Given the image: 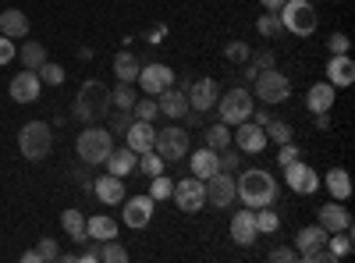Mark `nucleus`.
Segmentation results:
<instances>
[{"mask_svg": "<svg viewBox=\"0 0 355 263\" xmlns=\"http://www.w3.org/2000/svg\"><path fill=\"white\" fill-rule=\"evenodd\" d=\"M132 121H135L132 110H114V114H110V135H125Z\"/></svg>", "mask_w": 355, "mask_h": 263, "instance_id": "43", "label": "nucleus"}, {"mask_svg": "<svg viewBox=\"0 0 355 263\" xmlns=\"http://www.w3.org/2000/svg\"><path fill=\"white\" fill-rule=\"evenodd\" d=\"M153 139H157V128L153 121H132L128 132H125V146L139 157V153H150L153 150Z\"/></svg>", "mask_w": 355, "mask_h": 263, "instance_id": "17", "label": "nucleus"}, {"mask_svg": "<svg viewBox=\"0 0 355 263\" xmlns=\"http://www.w3.org/2000/svg\"><path fill=\"white\" fill-rule=\"evenodd\" d=\"M206 146H210V150H224V146H231V128L227 125H210L206 128Z\"/></svg>", "mask_w": 355, "mask_h": 263, "instance_id": "40", "label": "nucleus"}, {"mask_svg": "<svg viewBox=\"0 0 355 263\" xmlns=\"http://www.w3.org/2000/svg\"><path fill=\"white\" fill-rule=\"evenodd\" d=\"M234 196H239L249 210L274 207V203H277V182H274L270 171L252 167V171H242L239 178H234Z\"/></svg>", "mask_w": 355, "mask_h": 263, "instance_id": "1", "label": "nucleus"}, {"mask_svg": "<svg viewBox=\"0 0 355 263\" xmlns=\"http://www.w3.org/2000/svg\"><path fill=\"white\" fill-rule=\"evenodd\" d=\"M217 164H220V171H231V174H234V171L242 167V157H239V153H231L227 146H224V150H217Z\"/></svg>", "mask_w": 355, "mask_h": 263, "instance_id": "45", "label": "nucleus"}, {"mask_svg": "<svg viewBox=\"0 0 355 263\" xmlns=\"http://www.w3.org/2000/svg\"><path fill=\"white\" fill-rule=\"evenodd\" d=\"M139 167H142V174H146V178H153V174H160L164 171V157L160 153H139Z\"/></svg>", "mask_w": 355, "mask_h": 263, "instance_id": "42", "label": "nucleus"}, {"mask_svg": "<svg viewBox=\"0 0 355 263\" xmlns=\"http://www.w3.org/2000/svg\"><path fill=\"white\" fill-rule=\"evenodd\" d=\"M316 224H320V228H327V231H345V228H352V214L341 207L338 199H331L327 207H320V210H316Z\"/></svg>", "mask_w": 355, "mask_h": 263, "instance_id": "19", "label": "nucleus"}, {"mask_svg": "<svg viewBox=\"0 0 355 263\" xmlns=\"http://www.w3.org/2000/svg\"><path fill=\"white\" fill-rule=\"evenodd\" d=\"M281 15V25L288 28L291 36H313L316 33V8L309 4V0H284V8L277 11Z\"/></svg>", "mask_w": 355, "mask_h": 263, "instance_id": "6", "label": "nucleus"}, {"mask_svg": "<svg viewBox=\"0 0 355 263\" xmlns=\"http://www.w3.org/2000/svg\"><path fill=\"white\" fill-rule=\"evenodd\" d=\"M135 82L142 85L146 96H160L167 85H174V71L167 65H160V61H150L146 68H139V78Z\"/></svg>", "mask_w": 355, "mask_h": 263, "instance_id": "13", "label": "nucleus"}, {"mask_svg": "<svg viewBox=\"0 0 355 263\" xmlns=\"http://www.w3.org/2000/svg\"><path fill=\"white\" fill-rule=\"evenodd\" d=\"M15 53H18L15 40H8V36H0V65H11V61H15Z\"/></svg>", "mask_w": 355, "mask_h": 263, "instance_id": "50", "label": "nucleus"}, {"mask_svg": "<svg viewBox=\"0 0 355 263\" xmlns=\"http://www.w3.org/2000/svg\"><path fill=\"white\" fill-rule=\"evenodd\" d=\"M284 182H288V189H291V192H299V196H313V192L320 189V174H316L306 160H295V164H288V167H284Z\"/></svg>", "mask_w": 355, "mask_h": 263, "instance_id": "14", "label": "nucleus"}, {"mask_svg": "<svg viewBox=\"0 0 355 263\" xmlns=\"http://www.w3.org/2000/svg\"><path fill=\"white\" fill-rule=\"evenodd\" d=\"M217 107H220V121L224 125H242V121H249V114H252V93L249 90H227L220 100H217Z\"/></svg>", "mask_w": 355, "mask_h": 263, "instance_id": "9", "label": "nucleus"}, {"mask_svg": "<svg viewBox=\"0 0 355 263\" xmlns=\"http://www.w3.org/2000/svg\"><path fill=\"white\" fill-rule=\"evenodd\" d=\"M40 90H43L40 75L28 71V68L11 78V100H15V103H36V100H40Z\"/></svg>", "mask_w": 355, "mask_h": 263, "instance_id": "16", "label": "nucleus"}, {"mask_svg": "<svg viewBox=\"0 0 355 263\" xmlns=\"http://www.w3.org/2000/svg\"><path fill=\"white\" fill-rule=\"evenodd\" d=\"M0 36L25 40V36H28V18H25V11H18V8L0 11Z\"/></svg>", "mask_w": 355, "mask_h": 263, "instance_id": "24", "label": "nucleus"}, {"mask_svg": "<svg viewBox=\"0 0 355 263\" xmlns=\"http://www.w3.org/2000/svg\"><path fill=\"white\" fill-rule=\"evenodd\" d=\"M270 263H295L299 260V249H291V246H277V249H270V256H266Z\"/></svg>", "mask_w": 355, "mask_h": 263, "instance_id": "47", "label": "nucleus"}, {"mask_svg": "<svg viewBox=\"0 0 355 263\" xmlns=\"http://www.w3.org/2000/svg\"><path fill=\"white\" fill-rule=\"evenodd\" d=\"M320 185H327V192H331L338 203H345V199L352 196V178H348L345 167H331V171L320 178Z\"/></svg>", "mask_w": 355, "mask_h": 263, "instance_id": "25", "label": "nucleus"}, {"mask_svg": "<svg viewBox=\"0 0 355 263\" xmlns=\"http://www.w3.org/2000/svg\"><path fill=\"white\" fill-rule=\"evenodd\" d=\"M189 132L185 128H178V125H167L164 132H157L153 139V153L164 157V164H178V160H185L189 157Z\"/></svg>", "mask_w": 355, "mask_h": 263, "instance_id": "8", "label": "nucleus"}, {"mask_svg": "<svg viewBox=\"0 0 355 263\" xmlns=\"http://www.w3.org/2000/svg\"><path fill=\"white\" fill-rule=\"evenodd\" d=\"M252 96H259L263 103H284L291 100V78L281 75L277 68H263L252 78Z\"/></svg>", "mask_w": 355, "mask_h": 263, "instance_id": "7", "label": "nucleus"}, {"mask_svg": "<svg viewBox=\"0 0 355 263\" xmlns=\"http://www.w3.org/2000/svg\"><path fill=\"white\" fill-rule=\"evenodd\" d=\"M245 65H252L256 71L274 68V53H270V50H256V53H249V61H245Z\"/></svg>", "mask_w": 355, "mask_h": 263, "instance_id": "48", "label": "nucleus"}, {"mask_svg": "<svg viewBox=\"0 0 355 263\" xmlns=\"http://www.w3.org/2000/svg\"><path fill=\"white\" fill-rule=\"evenodd\" d=\"M157 103H160V114H167V118H185L189 114V96H185L182 85H167L157 96Z\"/></svg>", "mask_w": 355, "mask_h": 263, "instance_id": "21", "label": "nucleus"}, {"mask_svg": "<svg viewBox=\"0 0 355 263\" xmlns=\"http://www.w3.org/2000/svg\"><path fill=\"white\" fill-rule=\"evenodd\" d=\"M231 239L239 242V246H252L256 239H259V231H256V217H252V210L245 207V210H239L231 217Z\"/></svg>", "mask_w": 355, "mask_h": 263, "instance_id": "22", "label": "nucleus"}, {"mask_svg": "<svg viewBox=\"0 0 355 263\" xmlns=\"http://www.w3.org/2000/svg\"><path fill=\"white\" fill-rule=\"evenodd\" d=\"M15 57H21V68L36 71V68L46 61V50H43V43H36V40H25V43H21V50H18Z\"/></svg>", "mask_w": 355, "mask_h": 263, "instance_id": "32", "label": "nucleus"}, {"mask_svg": "<svg viewBox=\"0 0 355 263\" xmlns=\"http://www.w3.org/2000/svg\"><path fill=\"white\" fill-rule=\"evenodd\" d=\"M256 28H259V36H266V40H274L277 33H284V25H281V15H277V11H263L259 22H256Z\"/></svg>", "mask_w": 355, "mask_h": 263, "instance_id": "36", "label": "nucleus"}, {"mask_svg": "<svg viewBox=\"0 0 355 263\" xmlns=\"http://www.w3.org/2000/svg\"><path fill=\"white\" fill-rule=\"evenodd\" d=\"M78 260H82V263H96V260H100V249H96V246H89V242H85V253H82Z\"/></svg>", "mask_w": 355, "mask_h": 263, "instance_id": "53", "label": "nucleus"}, {"mask_svg": "<svg viewBox=\"0 0 355 263\" xmlns=\"http://www.w3.org/2000/svg\"><path fill=\"white\" fill-rule=\"evenodd\" d=\"M348 46H352V40H348L345 33H334V36L327 40V50H331V53H348Z\"/></svg>", "mask_w": 355, "mask_h": 263, "instance_id": "51", "label": "nucleus"}, {"mask_svg": "<svg viewBox=\"0 0 355 263\" xmlns=\"http://www.w3.org/2000/svg\"><path fill=\"white\" fill-rule=\"evenodd\" d=\"M202 185H206V203H214L217 210H227L231 203L239 199L234 196V174L231 171H214Z\"/></svg>", "mask_w": 355, "mask_h": 263, "instance_id": "11", "label": "nucleus"}, {"mask_svg": "<svg viewBox=\"0 0 355 263\" xmlns=\"http://www.w3.org/2000/svg\"><path fill=\"white\" fill-rule=\"evenodd\" d=\"M85 231L93 242H107V239H117V221H110L107 214H93L85 221Z\"/></svg>", "mask_w": 355, "mask_h": 263, "instance_id": "27", "label": "nucleus"}, {"mask_svg": "<svg viewBox=\"0 0 355 263\" xmlns=\"http://www.w3.org/2000/svg\"><path fill=\"white\" fill-rule=\"evenodd\" d=\"M146 40H150L153 46H157V43H164V40H167V25H157V28H153V33L146 36Z\"/></svg>", "mask_w": 355, "mask_h": 263, "instance_id": "52", "label": "nucleus"}, {"mask_svg": "<svg viewBox=\"0 0 355 263\" xmlns=\"http://www.w3.org/2000/svg\"><path fill=\"white\" fill-rule=\"evenodd\" d=\"M125 203V210H121V221L128 224V228H146L153 221V196H125L121 199Z\"/></svg>", "mask_w": 355, "mask_h": 263, "instance_id": "15", "label": "nucleus"}, {"mask_svg": "<svg viewBox=\"0 0 355 263\" xmlns=\"http://www.w3.org/2000/svg\"><path fill=\"white\" fill-rule=\"evenodd\" d=\"M36 253H40V260L46 263V260H57V256H61V253H57V242L46 235V239H40V246H36Z\"/></svg>", "mask_w": 355, "mask_h": 263, "instance_id": "49", "label": "nucleus"}, {"mask_svg": "<svg viewBox=\"0 0 355 263\" xmlns=\"http://www.w3.org/2000/svg\"><path fill=\"white\" fill-rule=\"evenodd\" d=\"M263 132H266V142H277V146H281V142H291V139H295V128H291L288 121H274V118L263 125Z\"/></svg>", "mask_w": 355, "mask_h": 263, "instance_id": "34", "label": "nucleus"}, {"mask_svg": "<svg viewBox=\"0 0 355 263\" xmlns=\"http://www.w3.org/2000/svg\"><path fill=\"white\" fill-rule=\"evenodd\" d=\"M259 4H263L266 11H281V8H284V0H259Z\"/></svg>", "mask_w": 355, "mask_h": 263, "instance_id": "56", "label": "nucleus"}, {"mask_svg": "<svg viewBox=\"0 0 355 263\" xmlns=\"http://www.w3.org/2000/svg\"><path fill=\"white\" fill-rule=\"evenodd\" d=\"M36 75H40L43 85H61V82L68 78V71H64L61 65H53V61H43V65L36 68Z\"/></svg>", "mask_w": 355, "mask_h": 263, "instance_id": "38", "label": "nucleus"}, {"mask_svg": "<svg viewBox=\"0 0 355 263\" xmlns=\"http://www.w3.org/2000/svg\"><path fill=\"white\" fill-rule=\"evenodd\" d=\"M18 150H21L25 160H43V157H50V150H53V132H50V125H46V121H28V125H21V132H18Z\"/></svg>", "mask_w": 355, "mask_h": 263, "instance_id": "5", "label": "nucleus"}, {"mask_svg": "<svg viewBox=\"0 0 355 263\" xmlns=\"http://www.w3.org/2000/svg\"><path fill=\"white\" fill-rule=\"evenodd\" d=\"M75 150H78V157H82L85 164H103V160L110 157V150H114V135H110V128L89 125L85 132H78Z\"/></svg>", "mask_w": 355, "mask_h": 263, "instance_id": "4", "label": "nucleus"}, {"mask_svg": "<svg viewBox=\"0 0 355 263\" xmlns=\"http://www.w3.org/2000/svg\"><path fill=\"white\" fill-rule=\"evenodd\" d=\"M214 171H220V164H217V150H210V146H202V150H196L192 153V174L196 178H210Z\"/></svg>", "mask_w": 355, "mask_h": 263, "instance_id": "29", "label": "nucleus"}, {"mask_svg": "<svg viewBox=\"0 0 355 263\" xmlns=\"http://www.w3.org/2000/svg\"><path fill=\"white\" fill-rule=\"evenodd\" d=\"M249 43H242V40H234V43H227V50H224V57L227 61H234V65H245L249 61Z\"/></svg>", "mask_w": 355, "mask_h": 263, "instance_id": "44", "label": "nucleus"}, {"mask_svg": "<svg viewBox=\"0 0 355 263\" xmlns=\"http://www.w3.org/2000/svg\"><path fill=\"white\" fill-rule=\"evenodd\" d=\"M93 196L100 203H107V207H114V203L125 199V182L117 178V174H103V178H93Z\"/></svg>", "mask_w": 355, "mask_h": 263, "instance_id": "23", "label": "nucleus"}, {"mask_svg": "<svg viewBox=\"0 0 355 263\" xmlns=\"http://www.w3.org/2000/svg\"><path fill=\"white\" fill-rule=\"evenodd\" d=\"M299 153H302V150H299L295 142H281V146H277V160H281V167H288V164H295V160H302Z\"/></svg>", "mask_w": 355, "mask_h": 263, "instance_id": "46", "label": "nucleus"}, {"mask_svg": "<svg viewBox=\"0 0 355 263\" xmlns=\"http://www.w3.org/2000/svg\"><path fill=\"white\" fill-rule=\"evenodd\" d=\"M61 228L68 231V239H75V246L93 242V239H89V231H85V217H82V210H64V214H61Z\"/></svg>", "mask_w": 355, "mask_h": 263, "instance_id": "28", "label": "nucleus"}, {"mask_svg": "<svg viewBox=\"0 0 355 263\" xmlns=\"http://www.w3.org/2000/svg\"><path fill=\"white\" fill-rule=\"evenodd\" d=\"M21 260H25V263H43V260H40V253H36V249H28V253H25V256H21Z\"/></svg>", "mask_w": 355, "mask_h": 263, "instance_id": "57", "label": "nucleus"}, {"mask_svg": "<svg viewBox=\"0 0 355 263\" xmlns=\"http://www.w3.org/2000/svg\"><path fill=\"white\" fill-rule=\"evenodd\" d=\"M114 103H110V90L103 82H96V78H89L82 90H78V96H75V118L82 121V125H100L103 118H107V110H110Z\"/></svg>", "mask_w": 355, "mask_h": 263, "instance_id": "2", "label": "nucleus"}, {"mask_svg": "<svg viewBox=\"0 0 355 263\" xmlns=\"http://www.w3.org/2000/svg\"><path fill=\"white\" fill-rule=\"evenodd\" d=\"M107 164V174H117V178H125V174H132V167H135V153L128 150H110V157L103 160Z\"/></svg>", "mask_w": 355, "mask_h": 263, "instance_id": "30", "label": "nucleus"}, {"mask_svg": "<svg viewBox=\"0 0 355 263\" xmlns=\"http://www.w3.org/2000/svg\"><path fill=\"white\" fill-rule=\"evenodd\" d=\"M171 192H174V182L167 178V174H164V171L153 174V178H150V196H153V203H157V199H167Z\"/></svg>", "mask_w": 355, "mask_h": 263, "instance_id": "41", "label": "nucleus"}, {"mask_svg": "<svg viewBox=\"0 0 355 263\" xmlns=\"http://www.w3.org/2000/svg\"><path fill=\"white\" fill-rule=\"evenodd\" d=\"M316 128H320V132H327V128H331V110L316 114Z\"/></svg>", "mask_w": 355, "mask_h": 263, "instance_id": "54", "label": "nucleus"}, {"mask_svg": "<svg viewBox=\"0 0 355 263\" xmlns=\"http://www.w3.org/2000/svg\"><path fill=\"white\" fill-rule=\"evenodd\" d=\"M185 96H189V110L206 114V110H214V107H217V100H220V85H217L214 78H196V82H189Z\"/></svg>", "mask_w": 355, "mask_h": 263, "instance_id": "12", "label": "nucleus"}, {"mask_svg": "<svg viewBox=\"0 0 355 263\" xmlns=\"http://www.w3.org/2000/svg\"><path fill=\"white\" fill-rule=\"evenodd\" d=\"M327 235H331V231L320 228V224L302 228L299 235H295V249H299V260H306V263H334V253L327 249Z\"/></svg>", "mask_w": 355, "mask_h": 263, "instance_id": "3", "label": "nucleus"}, {"mask_svg": "<svg viewBox=\"0 0 355 263\" xmlns=\"http://www.w3.org/2000/svg\"><path fill=\"white\" fill-rule=\"evenodd\" d=\"M334 96H338V90H334L331 82H316L313 90L306 93V107H309L313 114H323V110L334 107Z\"/></svg>", "mask_w": 355, "mask_h": 263, "instance_id": "26", "label": "nucleus"}, {"mask_svg": "<svg viewBox=\"0 0 355 263\" xmlns=\"http://www.w3.org/2000/svg\"><path fill=\"white\" fill-rule=\"evenodd\" d=\"M110 103H114L117 110H132V103H135V90H132V82H117V90L110 93Z\"/></svg>", "mask_w": 355, "mask_h": 263, "instance_id": "39", "label": "nucleus"}, {"mask_svg": "<svg viewBox=\"0 0 355 263\" xmlns=\"http://www.w3.org/2000/svg\"><path fill=\"white\" fill-rule=\"evenodd\" d=\"M231 142L239 146L242 153H263V150H266V132H263V125H249V121H242L239 132L231 135Z\"/></svg>", "mask_w": 355, "mask_h": 263, "instance_id": "18", "label": "nucleus"}, {"mask_svg": "<svg viewBox=\"0 0 355 263\" xmlns=\"http://www.w3.org/2000/svg\"><path fill=\"white\" fill-rule=\"evenodd\" d=\"M132 114H135V121H157V114H160V103H157V96L135 100V103H132Z\"/></svg>", "mask_w": 355, "mask_h": 263, "instance_id": "37", "label": "nucleus"}, {"mask_svg": "<svg viewBox=\"0 0 355 263\" xmlns=\"http://www.w3.org/2000/svg\"><path fill=\"white\" fill-rule=\"evenodd\" d=\"M171 196H174V203H178V210H182V214H199L206 207V185H202V178H196V174L174 182Z\"/></svg>", "mask_w": 355, "mask_h": 263, "instance_id": "10", "label": "nucleus"}, {"mask_svg": "<svg viewBox=\"0 0 355 263\" xmlns=\"http://www.w3.org/2000/svg\"><path fill=\"white\" fill-rule=\"evenodd\" d=\"M139 68L142 65H139V57L132 50H121V53L114 57V75L121 78V82H135L139 78Z\"/></svg>", "mask_w": 355, "mask_h": 263, "instance_id": "31", "label": "nucleus"}, {"mask_svg": "<svg viewBox=\"0 0 355 263\" xmlns=\"http://www.w3.org/2000/svg\"><path fill=\"white\" fill-rule=\"evenodd\" d=\"M249 118H252L256 125H266V121H270V110H256V107H252V114H249Z\"/></svg>", "mask_w": 355, "mask_h": 263, "instance_id": "55", "label": "nucleus"}, {"mask_svg": "<svg viewBox=\"0 0 355 263\" xmlns=\"http://www.w3.org/2000/svg\"><path fill=\"white\" fill-rule=\"evenodd\" d=\"M252 217H256V231H259V235H274V231L281 228V217H277L274 207H259V210H252Z\"/></svg>", "mask_w": 355, "mask_h": 263, "instance_id": "33", "label": "nucleus"}, {"mask_svg": "<svg viewBox=\"0 0 355 263\" xmlns=\"http://www.w3.org/2000/svg\"><path fill=\"white\" fill-rule=\"evenodd\" d=\"M327 82L334 90H345V85L355 82V65L348 53H331V65H327Z\"/></svg>", "mask_w": 355, "mask_h": 263, "instance_id": "20", "label": "nucleus"}, {"mask_svg": "<svg viewBox=\"0 0 355 263\" xmlns=\"http://www.w3.org/2000/svg\"><path fill=\"white\" fill-rule=\"evenodd\" d=\"M100 260L103 263H128V249L117 239H107V242H100Z\"/></svg>", "mask_w": 355, "mask_h": 263, "instance_id": "35", "label": "nucleus"}]
</instances>
